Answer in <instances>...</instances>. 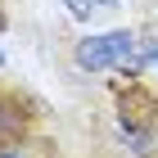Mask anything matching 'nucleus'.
<instances>
[{"mask_svg": "<svg viewBox=\"0 0 158 158\" xmlns=\"http://www.w3.org/2000/svg\"><path fill=\"white\" fill-rule=\"evenodd\" d=\"M68 5H73V14H77V18H86V14L95 9V0H68Z\"/></svg>", "mask_w": 158, "mask_h": 158, "instance_id": "nucleus-2", "label": "nucleus"}, {"mask_svg": "<svg viewBox=\"0 0 158 158\" xmlns=\"http://www.w3.org/2000/svg\"><path fill=\"white\" fill-rule=\"evenodd\" d=\"M131 50H135V36H127V32H113V36L81 41V45H77V63H81V68H90V73H104V68L122 63Z\"/></svg>", "mask_w": 158, "mask_h": 158, "instance_id": "nucleus-1", "label": "nucleus"}]
</instances>
